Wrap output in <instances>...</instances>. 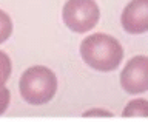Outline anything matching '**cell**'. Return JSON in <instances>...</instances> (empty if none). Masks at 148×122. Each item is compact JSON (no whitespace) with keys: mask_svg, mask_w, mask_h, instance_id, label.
Returning a JSON list of instances; mask_svg holds the SVG:
<instances>
[{"mask_svg":"<svg viewBox=\"0 0 148 122\" xmlns=\"http://www.w3.org/2000/svg\"><path fill=\"white\" fill-rule=\"evenodd\" d=\"M120 87L128 94L148 91V56H134L120 71Z\"/></svg>","mask_w":148,"mask_h":122,"instance_id":"cell-4","label":"cell"},{"mask_svg":"<svg viewBox=\"0 0 148 122\" xmlns=\"http://www.w3.org/2000/svg\"><path fill=\"white\" fill-rule=\"evenodd\" d=\"M18 91L23 101L29 105L48 104L57 93V77L48 67L32 65L20 76Z\"/></svg>","mask_w":148,"mask_h":122,"instance_id":"cell-2","label":"cell"},{"mask_svg":"<svg viewBox=\"0 0 148 122\" xmlns=\"http://www.w3.org/2000/svg\"><path fill=\"white\" fill-rule=\"evenodd\" d=\"M62 20L69 31L90 32L100 20V8L96 0H66L62 8Z\"/></svg>","mask_w":148,"mask_h":122,"instance_id":"cell-3","label":"cell"},{"mask_svg":"<svg viewBox=\"0 0 148 122\" xmlns=\"http://www.w3.org/2000/svg\"><path fill=\"white\" fill-rule=\"evenodd\" d=\"M12 73V63L6 53L0 51V85H5Z\"/></svg>","mask_w":148,"mask_h":122,"instance_id":"cell-8","label":"cell"},{"mask_svg":"<svg viewBox=\"0 0 148 122\" xmlns=\"http://www.w3.org/2000/svg\"><path fill=\"white\" fill-rule=\"evenodd\" d=\"M9 102H11V93L5 85H0V114L8 110Z\"/></svg>","mask_w":148,"mask_h":122,"instance_id":"cell-9","label":"cell"},{"mask_svg":"<svg viewBox=\"0 0 148 122\" xmlns=\"http://www.w3.org/2000/svg\"><path fill=\"white\" fill-rule=\"evenodd\" d=\"M123 46L116 37L105 32H94L82 40L80 57L90 68L110 73L119 68L123 60Z\"/></svg>","mask_w":148,"mask_h":122,"instance_id":"cell-1","label":"cell"},{"mask_svg":"<svg viewBox=\"0 0 148 122\" xmlns=\"http://www.w3.org/2000/svg\"><path fill=\"white\" fill-rule=\"evenodd\" d=\"M12 30H14V25H12L11 16L6 11L0 9V43H5L11 37Z\"/></svg>","mask_w":148,"mask_h":122,"instance_id":"cell-7","label":"cell"},{"mask_svg":"<svg viewBox=\"0 0 148 122\" xmlns=\"http://www.w3.org/2000/svg\"><path fill=\"white\" fill-rule=\"evenodd\" d=\"M123 118L134 119V118H148V101L147 99H133L130 101L122 111Z\"/></svg>","mask_w":148,"mask_h":122,"instance_id":"cell-6","label":"cell"},{"mask_svg":"<svg viewBox=\"0 0 148 122\" xmlns=\"http://www.w3.org/2000/svg\"><path fill=\"white\" fill-rule=\"evenodd\" d=\"M83 118H111V114L110 111H106V110H100V108H92V110H88L85 111V113L82 114Z\"/></svg>","mask_w":148,"mask_h":122,"instance_id":"cell-10","label":"cell"},{"mask_svg":"<svg viewBox=\"0 0 148 122\" xmlns=\"http://www.w3.org/2000/svg\"><path fill=\"white\" fill-rule=\"evenodd\" d=\"M122 28L128 34L148 32V0H131L120 16Z\"/></svg>","mask_w":148,"mask_h":122,"instance_id":"cell-5","label":"cell"}]
</instances>
